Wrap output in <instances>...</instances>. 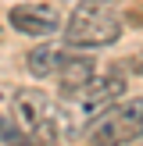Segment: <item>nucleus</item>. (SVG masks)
<instances>
[{"label": "nucleus", "instance_id": "f257e3e1", "mask_svg": "<svg viewBox=\"0 0 143 146\" xmlns=\"http://www.w3.org/2000/svg\"><path fill=\"white\" fill-rule=\"evenodd\" d=\"M125 89H129V82L122 71H97L86 86L64 93V104H61L64 135H79L82 128H90L104 111H111L125 96Z\"/></svg>", "mask_w": 143, "mask_h": 146}, {"label": "nucleus", "instance_id": "f03ea898", "mask_svg": "<svg viewBox=\"0 0 143 146\" xmlns=\"http://www.w3.org/2000/svg\"><path fill=\"white\" fill-rule=\"evenodd\" d=\"M122 36V7L114 0H79L64 21L68 50H100L118 43Z\"/></svg>", "mask_w": 143, "mask_h": 146}, {"label": "nucleus", "instance_id": "7ed1b4c3", "mask_svg": "<svg viewBox=\"0 0 143 146\" xmlns=\"http://www.w3.org/2000/svg\"><path fill=\"white\" fill-rule=\"evenodd\" d=\"M11 121L36 146H54L64 135L61 104H54L43 89H14L11 93Z\"/></svg>", "mask_w": 143, "mask_h": 146}, {"label": "nucleus", "instance_id": "20e7f679", "mask_svg": "<svg viewBox=\"0 0 143 146\" xmlns=\"http://www.w3.org/2000/svg\"><path fill=\"white\" fill-rule=\"evenodd\" d=\"M143 135V100H118L90 125V146H125Z\"/></svg>", "mask_w": 143, "mask_h": 146}, {"label": "nucleus", "instance_id": "39448f33", "mask_svg": "<svg viewBox=\"0 0 143 146\" xmlns=\"http://www.w3.org/2000/svg\"><path fill=\"white\" fill-rule=\"evenodd\" d=\"M7 21L21 36H50L61 29V11L54 4H43V0L39 4H18V7H11Z\"/></svg>", "mask_w": 143, "mask_h": 146}, {"label": "nucleus", "instance_id": "423d86ee", "mask_svg": "<svg viewBox=\"0 0 143 146\" xmlns=\"http://www.w3.org/2000/svg\"><path fill=\"white\" fill-rule=\"evenodd\" d=\"M68 54H72L68 46H54V43H43V46L29 50L25 64H29V71H32L36 78H57V71L64 68Z\"/></svg>", "mask_w": 143, "mask_h": 146}, {"label": "nucleus", "instance_id": "0eeeda50", "mask_svg": "<svg viewBox=\"0 0 143 146\" xmlns=\"http://www.w3.org/2000/svg\"><path fill=\"white\" fill-rule=\"evenodd\" d=\"M93 75H97V61H93L90 54H68L64 68L57 71V86H61V96H64V93H72V89H79V86H86Z\"/></svg>", "mask_w": 143, "mask_h": 146}, {"label": "nucleus", "instance_id": "6e6552de", "mask_svg": "<svg viewBox=\"0 0 143 146\" xmlns=\"http://www.w3.org/2000/svg\"><path fill=\"white\" fill-rule=\"evenodd\" d=\"M125 68H132V75H143V57H132V61H125Z\"/></svg>", "mask_w": 143, "mask_h": 146}]
</instances>
